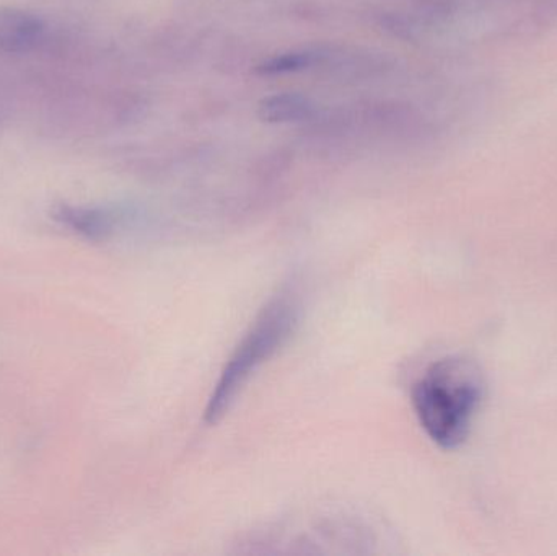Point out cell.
<instances>
[{
	"instance_id": "5",
	"label": "cell",
	"mask_w": 557,
	"mask_h": 556,
	"mask_svg": "<svg viewBox=\"0 0 557 556\" xmlns=\"http://www.w3.org/2000/svg\"><path fill=\"white\" fill-rule=\"evenodd\" d=\"M58 219L75 231L94 238L110 234L114 224L113 218L100 209L71 208V206H61Z\"/></svg>"
},
{
	"instance_id": "4",
	"label": "cell",
	"mask_w": 557,
	"mask_h": 556,
	"mask_svg": "<svg viewBox=\"0 0 557 556\" xmlns=\"http://www.w3.org/2000/svg\"><path fill=\"white\" fill-rule=\"evenodd\" d=\"M313 113L308 98L301 95L282 94L263 98L258 104V118L267 123L304 121Z\"/></svg>"
},
{
	"instance_id": "2",
	"label": "cell",
	"mask_w": 557,
	"mask_h": 556,
	"mask_svg": "<svg viewBox=\"0 0 557 556\" xmlns=\"http://www.w3.org/2000/svg\"><path fill=\"white\" fill-rule=\"evenodd\" d=\"M300 317L298 300L290 293L274 297L245 333L222 369L205 411L209 424L218 423L250 379L287 343Z\"/></svg>"
},
{
	"instance_id": "3",
	"label": "cell",
	"mask_w": 557,
	"mask_h": 556,
	"mask_svg": "<svg viewBox=\"0 0 557 556\" xmlns=\"http://www.w3.org/2000/svg\"><path fill=\"white\" fill-rule=\"evenodd\" d=\"M45 25L38 16L20 9H0V51H32L41 39Z\"/></svg>"
},
{
	"instance_id": "6",
	"label": "cell",
	"mask_w": 557,
	"mask_h": 556,
	"mask_svg": "<svg viewBox=\"0 0 557 556\" xmlns=\"http://www.w3.org/2000/svg\"><path fill=\"white\" fill-rule=\"evenodd\" d=\"M314 62L313 52L294 51L285 54L274 55L268 61L261 62L255 67V74L258 75H278L288 74V72L304 71L310 67Z\"/></svg>"
},
{
	"instance_id": "1",
	"label": "cell",
	"mask_w": 557,
	"mask_h": 556,
	"mask_svg": "<svg viewBox=\"0 0 557 556\" xmlns=\"http://www.w3.org/2000/svg\"><path fill=\"white\" fill-rule=\"evenodd\" d=\"M484 394L483 372L463 356L432 362L412 387L416 418L432 443L458 449L470 436Z\"/></svg>"
}]
</instances>
